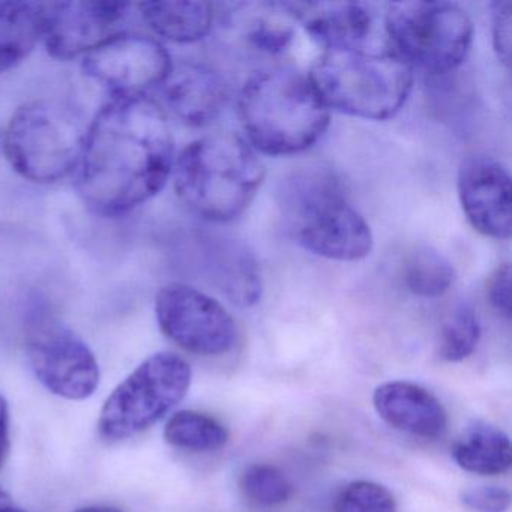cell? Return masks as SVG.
Segmentation results:
<instances>
[{"mask_svg": "<svg viewBox=\"0 0 512 512\" xmlns=\"http://www.w3.org/2000/svg\"><path fill=\"white\" fill-rule=\"evenodd\" d=\"M173 163L175 143L163 107L145 94L116 95L86 128L77 191L95 214L122 217L166 187Z\"/></svg>", "mask_w": 512, "mask_h": 512, "instance_id": "obj_1", "label": "cell"}, {"mask_svg": "<svg viewBox=\"0 0 512 512\" xmlns=\"http://www.w3.org/2000/svg\"><path fill=\"white\" fill-rule=\"evenodd\" d=\"M236 112L251 148L271 157L302 154L331 122L307 74L284 65L251 74L239 91Z\"/></svg>", "mask_w": 512, "mask_h": 512, "instance_id": "obj_2", "label": "cell"}, {"mask_svg": "<svg viewBox=\"0 0 512 512\" xmlns=\"http://www.w3.org/2000/svg\"><path fill=\"white\" fill-rule=\"evenodd\" d=\"M181 202L211 223H229L253 203L265 181V166L247 140L233 133L200 137L173 163Z\"/></svg>", "mask_w": 512, "mask_h": 512, "instance_id": "obj_3", "label": "cell"}, {"mask_svg": "<svg viewBox=\"0 0 512 512\" xmlns=\"http://www.w3.org/2000/svg\"><path fill=\"white\" fill-rule=\"evenodd\" d=\"M329 112L365 121L394 118L409 98L413 68L392 50H326L307 74Z\"/></svg>", "mask_w": 512, "mask_h": 512, "instance_id": "obj_4", "label": "cell"}, {"mask_svg": "<svg viewBox=\"0 0 512 512\" xmlns=\"http://www.w3.org/2000/svg\"><path fill=\"white\" fill-rule=\"evenodd\" d=\"M299 244L323 259L358 262L370 256L373 233L365 218L347 202L338 179L326 170L298 173L284 188Z\"/></svg>", "mask_w": 512, "mask_h": 512, "instance_id": "obj_5", "label": "cell"}, {"mask_svg": "<svg viewBox=\"0 0 512 512\" xmlns=\"http://www.w3.org/2000/svg\"><path fill=\"white\" fill-rule=\"evenodd\" d=\"M86 127L73 107L53 100L23 104L2 133V154L26 181L55 184L76 172Z\"/></svg>", "mask_w": 512, "mask_h": 512, "instance_id": "obj_6", "label": "cell"}, {"mask_svg": "<svg viewBox=\"0 0 512 512\" xmlns=\"http://www.w3.org/2000/svg\"><path fill=\"white\" fill-rule=\"evenodd\" d=\"M385 31L410 67L442 76L464 64L473 44V23L451 2H394L386 7Z\"/></svg>", "mask_w": 512, "mask_h": 512, "instance_id": "obj_7", "label": "cell"}, {"mask_svg": "<svg viewBox=\"0 0 512 512\" xmlns=\"http://www.w3.org/2000/svg\"><path fill=\"white\" fill-rule=\"evenodd\" d=\"M191 377L190 364L181 356H149L107 398L98 419L100 436L121 442L148 430L184 400Z\"/></svg>", "mask_w": 512, "mask_h": 512, "instance_id": "obj_8", "label": "cell"}, {"mask_svg": "<svg viewBox=\"0 0 512 512\" xmlns=\"http://www.w3.org/2000/svg\"><path fill=\"white\" fill-rule=\"evenodd\" d=\"M26 358L41 385L58 397L85 400L100 383V365L91 347L52 317H38L29 326Z\"/></svg>", "mask_w": 512, "mask_h": 512, "instance_id": "obj_9", "label": "cell"}, {"mask_svg": "<svg viewBox=\"0 0 512 512\" xmlns=\"http://www.w3.org/2000/svg\"><path fill=\"white\" fill-rule=\"evenodd\" d=\"M161 332L187 352L220 356L235 346L232 314L212 296L185 283L161 287L155 298Z\"/></svg>", "mask_w": 512, "mask_h": 512, "instance_id": "obj_10", "label": "cell"}, {"mask_svg": "<svg viewBox=\"0 0 512 512\" xmlns=\"http://www.w3.org/2000/svg\"><path fill=\"white\" fill-rule=\"evenodd\" d=\"M173 64L166 47L145 34L119 32L83 56L88 79L112 94L139 95L160 86Z\"/></svg>", "mask_w": 512, "mask_h": 512, "instance_id": "obj_11", "label": "cell"}, {"mask_svg": "<svg viewBox=\"0 0 512 512\" xmlns=\"http://www.w3.org/2000/svg\"><path fill=\"white\" fill-rule=\"evenodd\" d=\"M127 2H41V41L58 61H73L121 32Z\"/></svg>", "mask_w": 512, "mask_h": 512, "instance_id": "obj_12", "label": "cell"}, {"mask_svg": "<svg viewBox=\"0 0 512 512\" xmlns=\"http://www.w3.org/2000/svg\"><path fill=\"white\" fill-rule=\"evenodd\" d=\"M458 199L470 226L493 239H509L512 232L511 176L496 158L470 155L461 161Z\"/></svg>", "mask_w": 512, "mask_h": 512, "instance_id": "obj_13", "label": "cell"}, {"mask_svg": "<svg viewBox=\"0 0 512 512\" xmlns=\"http://www.w3.org/2000/svg\"><path fill=\"white\" fill-rule=\"evenodd\" d=\"M164 112L188 127L211 125L229 101V86L220 74L202 64L173 65L160 86Z\"/></svg>", "mask_w": 512, "mask_h": 512, "instance_id": "obj_14", "label": "cell"}, {"mask_svg": "<svg viewBox=\"0 0 512 512\" xmlns=\"http://www.w3.org/2000/svg\"><path fill=\"white\" fill-rule=\"evenodd\" d=\"M287 17L326 50L367 47L374 29V14L359 2H283Z\"/></svg>", "mask_w": 512, "mask_h": 512, "instance_id": "obj_15", "label": "cell"}, {"mask_svg": "<svg viewBox=\"0 0 512 512\" xmlns=\"http://www.w3.org/2000/svg\"><path fill=\"white\" fill-rule=\"evenodd\" d=\"M373 404L389 427L412 436L436 439L448 427V415L439 398L416 383H383L374 391Z\"/></svg>", "mask_w": 512, "mask_h": 512, "instance_id": "obj_16", "label": "cell"}, {"mask_svg": "<svg viewBox=\"0 0 512 512\" xmlns=\"http://www.w3.org/2000/svg\"><path fill=\"white\" fill-rule=\"evenodd\" d=\"M139 10L154 34L178 44L203 40L214 22V10L208 2H143Z\"/></svg>", "mask_w": 512, "mask_h": 512, "instance_id": "obj_17", "label": "cell"}, {"mask_svg": "<svg viewBox=\"0 0 512 512\" xmlns=\"http://www.w3.org/2000/svg\"><path fill=\"white\" fill-rule=\"evenodd\" d=\"M455 463L475 475L493 476L508 472L512 448L508 434L487 422L470 425L452 448Z\"/></svg>", "mask_w": 512, "mask_h": 512, "instance_id": "obj_18", "label": "cell"}, {"mask_svg": "<svg viewBox=\"0 0 512 512\" xmlns=\"http://www.w3.org/2000/svg\"><path fill=\"white\" fill-rule=\"evenodd\" d=\"M41 41V2L0 0V74L29 58Z\"/></svg>", "mask_w": 512, "mask_h": 512, "instance_id": "obj_19", "label": "cell"}, {"mask_svg": "<svg viewBox=\"0 0 512 512\" xmlns=\"http://www.w3.org/2000/svg\"><path fill=\"white\" fill-rule=\"evenodd\" d=\"M404 284L419 298H439L455 283L454 266L439 251L419 245L404 262Z\"/></svg>", "mask_w": 512, "mask_h": 512, "instance_id": "obj_20", "label": "cell"}, {"mask_svg": "<svg viewBox=\"0 0 512 512\" xmlns=\"http://www.w3.org/2000/svg\"><path fill=\"white\" fill-rule=\"evenodd\" d=\"M164 439L185 451L211 452L226 446L229 431L212 416L194 410H181L167 421Z\"/></svg>", "mask_w": 512, "mask_h": 512, "instance_id": "obj_21", "label": "cell"}, {"mask_svg": "<svg viewBox=\"0 0 512 512\" xmlns=\"http://www.w3.org/2000/svg\"><path fill=\"white\" fill-rule=\"evenodd\" d=\"M481 340V323L470 305L460 304L448 314L439 337V356L446 362L469 358Z\"/></svg>", "mask_w": 512, "mask_h": 512, "instance_id": "obj_22", "label": "cell"}, {"mask_svg": "<svg viewBox=\"0 0 512 512\" xmlns=\"http://www.w3.org/2000/svg\"><path fill=\"white\" fill-rule=\"evenodd\" d=\"M242 493L260 506H280L292 497L293 487L286 475L271 464H253L239 479Z\"/></svg>", "mask_w": 512, "mask_h": 512, "instance_id": "obj_23", "label": "cell"}, {"mask_svg": "<svg viewBox=\"0 0 512 512\" xmlns=\"http://www.w3.org/2000/svg\"><path fill=\"white\" fill-rule=\"evenodd\" d=\"M335 512H397V503L383 485L355 481L338 494Z\"/></svg>", "mask_w": 512, "mask_h": 512, "instance_id": "obj_24", "label": "cell"}, {"mask_svg": "<svg viewBox=\"0 0 512 512\" xmlns=\"http://www.w3.org/2000/svg\"><path fill=\"white\" fill-rule=\"evenodd\" d=\"M293 37V29L277 20H256L248 31L251 44L269 55L283 53L292 44Z\"/></svg>", "mask_w": 512, "mask_h": 512, "instance_id": "obj_25", "label": "cell"}, {"mask_svg": "<svg viewBox=\"0 0 512 512\" xmlns=\"http://www.w3.org/2000/svg\"><path fill=\"white\" fill-rule=\"evenodd\" d=\"M491 10V40L497 59L511 67V0H496L490 5Z\"/></svg>", "mask_w": 512, "mask_h": 512, "instance_id": "obj_26", "label": "cell"}, {"mask_svg": "<svg viewBox=\"0 0 512 512\" xmlns=\"http://www.w3.org/2000/svg\"><path fill=\"white\" fill-rule=\"evenodd\" d=\"M460 499L473 512H506L511 506V493L497 485L466 488Z\"/></svg>", "mask_w": 512, "mask_h": 512, "instance_id": "obj_27", "label": "cell"}, {"mask_svg": "<svg viewBox=\"0 0 512 512\" xmlns=\"http://www.w3.org/2000/svg\"><path fill=\"white\" fill-rule=\"evenodd\" d=\"M487 298L491 307L502 314L505 319H511V266L502 263L497 266L487 281Z\"/></svg>", "mask_w": 512, "mask_h": 512, "instance_id": "obj_28", "label": "cell"}, {"mask_svg": "<svg viewBox=\"0 0 512 512\" xmlns=\"http://www.w3.org/2000/svg\"><path fill=\"white\" fill-rule=\"evenodd\" d=\"M11 449L10 406L4 395H0V469L4 467Z\"/></svg>", "mask_w": 512, "mask_h": 512, "instance_id": "obj_29", "label": "cell"}, {"mask_svg": "<svg viewBox=\"0 0 512 512\" xmlns=\"http://www.w3.org/2000/svg\"><path fill=\"white\" fill-rule=\"evenodd\" d=\"M74 512H122L112 506H85V508L77 509Z\"/></svg>", "mask_w": 512, "mask_h": 512, "instance_id": "obj_30", "label": "cell"}, {"mask_svg": "<svg viewBox=\"0 0 512 512\" xmlns=\"http://www.w3.org/2000/svg\"><path fill=\"white\" fill-rule=\"evenodd\" d=\"M8 503H11L10 494H8L4 488L0 487V506L8 505Z\"/></svg>", "mask_w": 512, "mask_h": 512, "instance_id": "obj_31", "label": "cell"}, {"mask_svg": "<svg viewBox=\"0 0 512 512\" xmlns=\"http://www.w3.org/2000/svg\"><path fill=\"white\" fill-rule=\"evenodd\" d=\"M0 512H28V511H23V509L16 508V506H13V505H11V503H8V505L0 506Z\"/></svg>", "mask_w": 512, "mask_h": 512, "instance_id": "obj_32", "label": "cell"}, {"mask_svg": "<svg viewBox=\"0 0 512 512\" xmlns=\"http://www.w3.org/2000/svg\"><path fill=\"white\" fill-rule=\"evenodd\" d=\"M0 154H2V133H0Z\"/></svg>", "mask_w": 512, "mask_h": 512, "instance_id": "obj_33", "label": "cell"}]
</instances>
